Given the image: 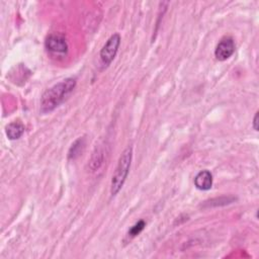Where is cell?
<instances>
[{
    "label": "cell",
    "instance_id": "30bf717a",
    "mask_svg": "<svg viewBox=\"0 0 259 259\" xmlns=\"http://www.w3.org/2000/svg\"><path fill=\"white\" fill-rule=\"evenodd\" d=\"M235 200L234 197H220V198H213L209 201H206V205L208 207H218V206H225L228 204H231Z\"/></svg>",
    "mask_w": 259,
    "mask_h": 259
},
{
    "label": "cell",
    "instance_id": "9c48e42d",
    "mask_svg": "<svg viewBox=\"0 0 259 259\" xmlns=\"http://www.w3.org/2000/svg\"><path fill=\"white\" fill-rule=\"evenodd\" d=\"M85 148V140L84 138L77 139L73 144H72L69 152H68V158L71 160H74L78 158L80 155H82Z\"/></svg>",
    "mask_w": 259,
    "mask_h": 259
},
{
    "label": "cell",
    "instance_id": "277c9868",
    "mask_svg": "<svg viewBox=\"0 0 259 259\" xmlns=\"http://www.w3.org/2000/svg\"><path fill=\"white\" fill-rule=\"evenodd\" d=\"M48 52L56 56H64L68 52V43L62 34H51L45 41Z\"/></svg>",
    "mask_w": 259,
    "mask_h": 259
},
{
    "label": "cell",
    "instance_id": "8992f818",
    "mask_svg": "<svg viewBox=\"0 0 259 259\" xmlns=\"http://www.w3.org/2000/svg\"><path fill=\"white\" fill-rule=\"evenodd\" d=\"M194 185L199 191H209L213 186V175L209 170L198 172L194 177Z\"/></svg>",
    "mask_w": 259,
    "mask_h": 259
},
{
    "label": "cell",
    "instance_id": "3957f363",
    "mask_svg": "<svg viewBox=\"0 0 259 259\" xmlns=\"http://www.w3.org/2000/svg\"><path fill=\"white\" fill-rule=\"evenodd\" d=\"M121 45V36L119 34H113L106 43V45L103 47L100 51L99 57L103 64L107 67L108 66L113 59L116 58L117 53L119 51Z\"/></svg>",
    "mask_w": 259,
    "mask_h": 259
},
{
    "label": "cell",
    "instance_id": "ba28073f",
    "mask_svg": "<svg viewBox=\"0 0 259 259\" xmlns=\"http://www.w3.org/2000/svg\"><path fill=\"white\" fill-rule=\"evenodd\" d=\"M104 160H105V150L102 147H96L92 156H91V159L89 161V168L91 169V171H96L97 169H99L102 167V165L104 164Z\"/></svg>",
    "mask_w": 259,
    "mask_h": 259
},
{
    "label": "cell",
    "instance_id": "5b68a950",
    "mask_svg": "<svg viewBox=\"0 0 259 259\" xmlns=\"http://www.w3.org/2000/svg\"><path fill=\"white\" fill-rule=\"evenodd\" d=\"M235 52V43L231 37H226L220 41L215 50V57L219 61H226Z\"/></svg>",
    "mask_w": 259,
    "mask_h": 259
},
{
    "label": "cell",
    "instance_id": "8fae6325",
    "mask_svg": "<svg viewBox=\"0 0 259 259\" xmlns=\"http://www.w3.org/2000/svg\"><path fill=\"white\" fill-rule=\"evenodd\" d=\"M145 227H146L145 221L141 220V221L137 222L133 227H131V229L129 230V235L131 236V237H135V236L139 235L143 231L144 228H145Z\"/></svg>",
    "mask_w": 259,
    "mask_h": 259
},
{
    "label": "cell",
    "instance_id": "52a82bcc",
    "mask_svg": "<svg viewBox=\"0 0 259 259\" xmlns=\"http://www.w3.org/2000/svg\"><path fill=\"white\" fill-rule=\"evenodd\" d=\"M5 133L9 140H18L24 133V125L20 121L12 122L6 126Z\"/></svg>",
    "mask_w": 259,
    "mask_h": 259
},
{
    "label": "cell",
    "instance_id": "6da1fadb",
    "mask_svg": "<svg viewBox=\"0 0 259 259\" xmlns=\"http://www.w3.org/2000/svg\"><path fill=\"white\" fill-rule=\"evenodd\" d=\"M75 86V78H67L47 89L41 98V111L48 113L60 107L73 92Z\"/></svg>",
    "mask_w": 259,
    "mask_h": 259
},
{
    "label": "cell",
    "instance_id": "7a4b0ae2",
    "mask_svg": "<svg viewBox=\"0 0 259 259\" xmlns=\"http://www.w3.org/2000/svg\"><path fill=\"white\" fill-rule=\"evenodd\" d=\"M132 159H133V148L128 147L122 153L118 165L116 167V170H114V173L112 175L110 183V194L112 196L118 194L124 186L127 177L129 175L130 168H131Z\"/></svg>",
    "mask_w": 259,
    "mask_h": 259
},
{
    "label": "cell",
    "instance_id": "7c38bea8",
    "mask_svg": "<svg viewBox=\"0 0 259 259\" xmlns=\"http://www.w3.org/2000/svg\"><path fill=\"white\" fill-rule=\"evenodd\" d=\"M253 128L255 131H258V112L255 113V117L253 120Z\"/></svg>",
    "mask_w": 259,
    "mask_h": 259
}]
</instances>
